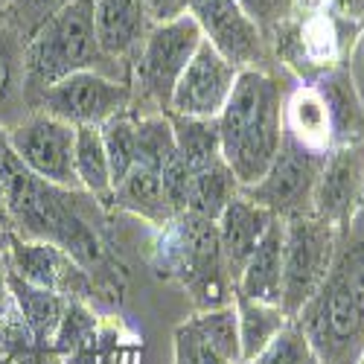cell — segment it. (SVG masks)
Returning a JSON list of instances; mask_svg holds the SVG:
<instances>
[{
  "label": "cell",
  "instance_id": "17",
  "mask_svg": "<svg viewBox=\"0 0 364 364\" xmlns=\"http://www.w3.org/2000/svg\"><path fill=\"white\" fill-rule=\"evenodd\" d=\"M111 196L117 198L119 207L132 210L134 216H140L151 225H169V222L178 219L172 204L166 201V193H164V184H161V172L146 166V164H134L129 169V175L114 187Z\"/></svg>",
  "mask_w": 364,
  "mask_h": 364
},
{
  "label": "cell",
  "instance_id": "7",
  "mask_svg": "<svg viewBox=\"0 0 364 364\" xmlns=\"http://www.w3.org/2000/svg\"><path fill=\"white\" fill-rule=\"evenodd\" d=\"M201 41H204L201 26L190 12L175 21L151 26L140 47V62H137V82L143 94L151 97L161 108H166L175 82L190 65V58L196 55Z\"/></svg>",
  "mask_w": 364,
  "mask_h": 364
},
{
  "label": "cell",
  "instance_id": "31",
  "mask_svg": "<svg viewBox=\"0 0 364 364\" xmlns=\"http://www.w3.org/2000/svg\"><path fill=\"white\" fill-rule=\"evenodd\" d=\"M143 6L149 12V18L164 23V21H175L181 15H187L193 9V0H143Z\"/></svg>",
  "mask_w": 364,
  "mask_h": 364
},
{
  "label": "cell",
  "instance_id": "18",
  "mask_svg": "<svg viewBox=\"0 0 364 364\" xmlns=\"http://www.w3.org/2000/svg\"><path fill=\"white\" fill-rule=\"evenodd\" d=\"M233 309H236L239 358H242V364H248L254 355H259L271 341H274L277 332L291 321V318H286V312L280 306H271V303H259V300H248V297H236Z\"/></svg>",
  "mask_w": 364,
  "mask_h": 364
},
{
  "label": "cell",
  "instance_id": "36",
  "mask_svg": "<svg viewBox=\"0 0 364 364\" xmlns=\"http://www.w3.org/2000/svg\"><path fill=\"white\" fill-rule=\"evenodd\" d=\"M9 242H12V233L0 230V262H9Z\"/></svg>",
  "mask_w": 364,
  "mask_h": 364
},
{
  "label": "cell",
  "instance_id": "30",
  "mask_svg": "<svg viewBox=\"0 0 364 364\" xmlns=\"http://www.w3.org/2000/svg\"><path fill=\"white\" fill-rule=\"evenodd\" d=\"M236 4L259 23V29L283 23V18L291 9V0H236Z\"/></svg>",
  "mask_w": 364,
  "mask_h": 364
},
{
  "label": "cell",
  "instance_id": "2",
  "mask_svg": "<svg viewBox=\"0 0 364 364\" xmlns=\"http://www.w3.org/2000/svg\"><path fill=\"white\" fill-rule=\"evenodd\" d=\"M100 44L94 36V0H68L50 18H44L26 38V97L33 108L36 97L50 85L79 70H97Z\"/></svg>",
  "mask_w": 364,
  "mask_h": 364
},
{
  "label": "cell",
  "instance_id": "37",
  "mask_svg": "<svg viewBox=\"0 0 364 364\" xmlns=\"http://www.w3.org/2000/svg\"><path fill=\"white\" fill-rule=\"evenodd\" d=\"M291 4H297L300 9H306V12H318L326 0H291Z\"/></svg>",
  "mask_w": 364,
  "mask_h": 364
},
{
  "label": "cell",
  "instance_id": "29",
  "mask_svg": "<svg viewBox=\"0 0 364 364\" xmlns=\"http://www.w3.org/2000/svg\"><path fill=\"white\" fill-rule=\"evenodd\" d=\"M332 271H336V277L341 280V286L347 289V294L353 297V303L364 318V242H358L353 251H347L344 259Z\"/></svg>",
  "mask_w": 364,
  "mask_h": 364
},
{
  "label": "cell",
  "instance_id": "14",
  "mask_svg": "<svg viewBox=\"0 0 364 364\" xmlns=\"http://www.w3.org/2000/svg\"><path fill=\"white\" fill-rule=\"evenodd\" d=\"M233 291H236V297L280 306V297H283V219H277L268 228V233L254 248L248 262L242 265Z\"/></svg>",
  "mask_w": 364,
  "mask_h": 364
},
{
  "label": "cell",
  "instance_id": "21",
  "mask_svg": "<svg viewBox=\"0 0 364 364\" xmlns=\"http://www.w3.org/2000/svg\"><path fill=\"white\" fill-rule=\"evenodd\" d=\"M175 149L187 161V166L196 172L201 166H210L222 161V140H219V119L204 117H175L169 114Z\"/></svg>",
  "mask_w": 364,
  "mask_h": 364
},
{
  "label": "cell",
  "instance_id": "13",
  "mask_svg": "<svg viewBox=\"0 0 364 364\" xmlns=\"http://www.w3.org/2000/svg\"><path fill=\"white\" fill-rule=\"evenodd\" d=\"M94 36L102 55H129L149 36L143 0H94Z\"/></svg>",
  "mask_w": 364,
  "mask_h": 364
},
{
  "label": "cell",
  "instance_id": "6",
  "mask_svg": "<svg viewBox=\"0 0 364 364\" xmlns=\"http://www.w3.org/2000/svg\"><path fill=\"white\" fill-rule=\"evenodd\" d=\"M18 161L36 178L53 187L79 193V178L73 166L76 129L41 111H29L15 129L6 132Z\"/></svg>",
  "mask_w": 364,
  "mask_h": 364
},
{
  "label": "cell",
  "instance_id": "25",
  "mask_svg": "<svg viewBox=\"0 0 364 364\" xmlns=\"http://www.w3.org/2000/svg\"><path fill=\"white\" fill-rule=\"evenodd\" d=\"M248 364H323L315 353L306 332L300 329L297 321H289L259 355H254Z\"/></svg>",
  "mask_w": 364,
  "mask_h": 364
},
{
  "label": "cell",
  "instance_id": "39",
  "mask_svg": "<svg viewBox=\"0 0 364 364\" xmlns=\"http://www.w3.org/2000/svg\"><path fill=\"white\" fill-rule=\"evenodd\" d=\"M0 6H4V0H0Z\"/></svg>",
  "mask_w": 364,
  "mask_h": 364
},
{
  "label": "cell",
  "instance_id": "32",
  "mask_svg": "<svg viewBox=\"0 0 364 364\" xmlns=\"http://www.w3.org/2000/svg\"><path fill=\"white\" fill-rule=\"evenodd\" d=\"M68 0H9L6 4V12H15V9H36V12H44V6H47V18L58 9V6H65Z\"/></svg>",
  "mask_w": 364,
  "mask_h": 364
},
{
  "label": "cell",
  "instance_id": "34",
  "mask_svg": "<svg viewBox=\"0 0 364 364\" xmlns=\"http://www.w3.org/2000/svg\"><path fill=\"white\" fill-rule=\"evenodd\" d=\"M15 306L12 303V294H9V286H6V274H0V321L6 318V312Z\"/></svg>",
  "mask_w": 364,
  "mask_h": 364
},
{
  "label": "cell",
  "instance_id": "8",
  "mask_svg": "<svg viewBox=\"0 0 364 364\" xmlns=\"http://www.w3.org/2000/svg\"><path fill=\"white\" fill-rule=\"evenodd\" d=\"M190 15L198 21L204 41L236 70L259 68L265 58V36L236 0H193Z\"/></svg>",
  "mask_w": 364,
  "mask_h": 364
},
{
  "label": "cell",
  "instance_id": "33",
  "mask_svg": "<svg viewBox=\"0 0 364 364\" xmlns=\"http://www.w3.org/2000/svg\"><path fill=\"white\" fill-rule=\"evenodd\" d=\"M0 230L15 233V225H12V213H9V204H6V193H4V187H0Z\"/></svg>",
  "mask_w": 364,
  "mask_h": 364
},
{
  "label": "cell",
  "instance_id": "38",
  "mask_svg": "<svg viewBox=\"0 0 364 364\" xmlns=\"http://www.w3.org/2000/svg\"><path fill=\"white\" fill-rule=\"evenodd\" d=\"M0 364H6V361H4V355H0Z\"/></svg>",
  "mask_w": 364,
  "mask_h": 364
},
{
  "label": "cell",
  "instance_id": "35",
  "mask_svg": "<svg viewBox=\"0 0 364 364\" xmlns=\"http://www.w3.org/2000/svg\"><path fill=\"white\" fill-rule=\"evenodd\" d=\"M332 4H336V9H338L341 15L355 18V15L361 12V4H364V0H332Z\"/></svg>",
  "mask_w": 364,
  "mask_h": 364
},
{
  "label": "cell",
  "instance_id": "26",
  "mask_svg": "<svg viewBox=\"0 0 364 364\" xmlns=\"http://www.w3.org/2000/svg\"><path fill=\"white\" fill-rule=\"evenodd\" d=\"M318 94L326 102L332 132H338L350 143V137L358 134V129H361V111H358V102L353 97L350 82L341 76H329L323 82V87H318Z\"/></svg>",
  "mask_w": 364,
  "mask_h": 364
},
{
  "label": "cell",
  "instance_id": "28",
  "mask_svg": "<svg viewBox=\"0 0 364 364\" xmlns=\"http://www.w3.org/2000/svg\"><path fill=\"white\" fill-rule=\"evenodd\" d=\"M190 178H193V169L187 166V161L175 155L164 169H161V184H164V193H166V201L172 204L175 216H184L187 213V196H190Z\"/></svg>",
  "mask_w": 364,
  "mask_h": 364
},
{
  "label": "cell",
  "instance_id": "11",
  "mask_svg": "<svg viewBox=\"0 0 364 364\" xmlns=\"http://www.w3.org/2000/svg\"><path fill=\"white\" fill-rule=\"evenodd\" d=\"M277 222V216L271 210L254 204L245 196H236L225 213L216 219V230H219V245H222V257L228 265V274L236 286V277L242 265L248 262V257L254 254V248L262 242V236L268 233V228Z\"/></svg>",
  "mask_w": 364,
  "mask_h": 364
},
{
  "label": "cell",
  "instance_id": "24",
  "mask_svg": "<svg viewBox=\"0 0 364 364\" xmlns=\"http://www.w3.org/2000/svg\"><path fill=\"white\" fill-rule=\"evenodd\" d=\"M178 155L169 114H151L137 119V161L151 169H164Z\"/></svg>",
  "mask_w": 364,
  "mask_h": 364
},
{
  "label": "cell",
  "instance_id": "16",
  "mask_svg": "<svg viewBox=\"0 0 364 364\" xmlns=\"http://www.w3.org/2000/svg\"><path fill=\"white\" fill-rule=\"evenodd\" d=\"M6 286H9V294H12V303L18 315L23 318L26 329L33 332V338L38 344L44 341H53L58 326H62V318L68 312V303L62 294L55 291H47L41 286H33L21 280L18 274H12V271H6Z\"/></svg>",
  "mask_w": 364,
  "mask_h": 364
},
{
  "label": "cell",
  "instance_id": "22",
  "mask_svg": "<svg viewBox=\"0 0 364 364\" xmlns=\"http://www.w3.org/2000/svg\"><path fill=\"white\" fill-rule=\"evenodd\" d=\"M73 166H76V178H79L82 193L97 196V198H105V196L114 193L111 166H108L105 143H102V132H100L97 126H82V129H76Z\"/></svg>",
  "mask_w": 364,
  "mask_h": 364
},
{
  "label": "cell",
  "instance_id": "4",
  "mask_svg": "<svg viewBox=\"0 0 364 364\" xmlns=\"http://www.w3.org/2000/svg\"><path fill=\"white\" fill-rule=\"evenodd\" d=\"M326 151H315L303 146L283 129V140L274 161H271L268 172L262 175L259 184L239 190L254 204L271 210L277 219H291V216H306L312 213V196L315 184L323 166Z\"/></svg>",
  "mask_w": 364,
  "mask_h": 364
},
{
  "label": "cell",
  "instance_id": "12",
  "mask_svg": "<svg viewBox=\"0 0 364 364\" xmlns=\"http://www.w3.org/2000/svg\"><path fill=\"white\" fill-rule=\"evenodd\" d=\"M361 184V161L355 149H338L329 158H323L315 196H312V216L336 228L358 196Z\"/></svg>",
  "mask_w": 364,
  "mask_h": 364
},
{
  "label": "cell",
  "instance_id": "20",
  "mask_svg": "<svg viewBox=\"0 0 364 364\" xmlns=\"http://www.w3.org/2000/svg\"><path fill=\"white\" fill-rule=\"evenodd\" d=\"M239 184L233 172L225 166V161H216L210 166H201L190 178V196H187V213L198 216L204 222H216L225 207L239 196Z\"/></svg>",
  "mask_w": 364,
  "mask_h": 364
},
{
  "label": "cell",
  "instance_id": "19",
  "mask_svg": "<svg viewBox=\"0 0 364 364\" xmlns=\"http://www.w3.org/2000/svg\"><path fill=\"white\" fill-rule=\"evenodd\" d=\"M283 129L303 146H309L315 151H326L332 126H329L326 102L318 94V87L294 90L291 100L286 102V111H283Z\"/></svg>",
  "mask_w": 364,
  "mask_h": 364
},
{
  "label": "cell",
  "instance_id": "40",
  "mask_svg": "<svg viewBox=\"0 0 364 364\" xmlns=\"http://www.w3.org/2000/svg\"><path fill=\"white\" fill-rule=\"evenodd\" d=\"M361 364H364V358H361Z\"/></svg>",
  "mask_w": 364,
  "mask_h": 364
},
{
  "label": "cell",
  "instance_id": "27",
  "mask_svg": "<svg viewBox=\"0 0 364 364\" xmlns=\"http://www.w3.org/2000/svg\"><path fill=\"white\" fill-rule=\"evenodd\" d=\"M175 364H230V361L201 336L196 321H187L175 332Z\"/></svg>",
  "mask_w": 364,
  "mask_h": 364
},
{
  "label": "cell",
  "instance_id": "1",
  "mask_svg": "<svg viewBox=\"0 0 364 364\" xmlns=\"http://www.w3.org/2000/svg\"><path fill=\"white\" fill-rule=\"evenodd\" d=\"M283 87L259 68L239 70L230 100L222 108V161L245 190L262 181L283 140Z\"/></svg>",
  "mask_w": 364,
  "mask_h": 364
},
{
  "label": "cell",
  "instance_id": "15",
  "mask_svg": "<svg viewBox=\"0 0 364 364\" xmlns=\"http://www.w3.org/2000/svg\"><path fill=\"white\" fill-rule=\"evenodd\" d=\"M26 38L12 23L0 18V129L9 132L33 111L26 97V68H23Z\"/></svg>",
  "mask_w": 364,
  "mask_h": 364
},
{
  "label": "cell",
  "instance_id": "23",
  "mask_svg": "<svg viewBox=\"0 0 364 364\" xmlns=\"http://www.w3.org/2000/svg\"><path fill=\"white\" fill-rule=\"evenodd\" d=\"M100 132H102L105 155H108V166H111V184L117 187L137 161V119L126 108V111L114 114L111 119H105Z\"/></svg>",
  "mask_w": 364,
  "mask_h": 364
},
{
  "label": "cell",
  "instance_id": "5",
  "mask_svg": "<svg viewBox=\"0 0 364 364\" xmlns=\"http://www.w3.org/2000/svg\"><path fill=\"white\" fill-rule=\"evenodd\" d=\"M129 102H132L129 85L108 79L100 70H79L41 90L33 102V111L50 114L73 129H82V126L100 129L105 119L126 111Z\"/></svg>",
  "mask_w": 364,
  "mask_h": 364
},
{
  "label": "cell",
  "instance_id": "9",
  "mask_svg": "<svg viewBox=\"0 0 364 364\" xmlns=\"http://www.w3.org/2000/svg\"><path fill=\"white\" fill-rule=\"evenodd\" d=\"M239 70L222 58L207 41L196 50L190 65L184 68L181 79L175 82V90L169 97V114L175 117H204L216 119L222 108L230 100V90L236 85Z\"/></svg>",
  "mask_w": 364,
  "mask_h": 364
},
{
  "label": "cell",
  "instance_id": "10",
  "mask_svg": "<svg viewBox=\"0 0 364 364\" xmlns=\"http://www.w3.org/2000/svg\"><path fill=\"white\" fill-rule=\"evenodd\" d=\"M9 271L21 280L41 286L55 294H76L85 286L82 265L65 251L44 239H21L12 233L9 242Z\"/></svg>",
  "mask_w": 364,
  "mask_h": 364
},
{
  "label": "cell",
  "instance_id": "3",
  "mask_svg": "<svg viewBox=\"0 0 364 364\" xmlns=\"http://www.w3.org/2000/svg\"><path fill=\"white\" fill-rule=\"evenodd\" d=\"M336 254V228L306 216L283 219V297L280 309L286 318H297L300 309L318 294L332 271Z\"/></svg>",
  "mask_w": 364,
  "mask_h": 364
}]
</instances>
